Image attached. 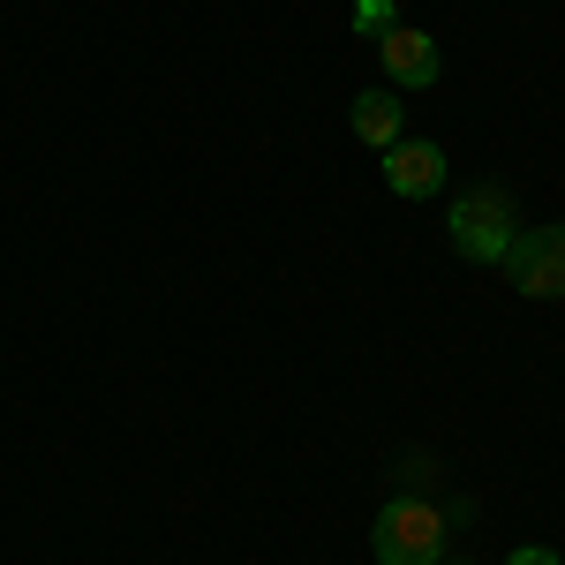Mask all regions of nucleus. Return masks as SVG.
<instances>
[{
  "label": "nucleus",
  "instance_id": "20e7f679",
  "mask_svg": "<svg viewBox=\"0 0 565 565\" xmlns=\"http://www.w3.org/2000/svg\"><path fill=\"white\" fill-rule=\"evenodd\" d=\"M377 61H385V76H392V90H430L437 84V39L430 31H407V23H392L385 39H377Z\"/></svg>",
  "mask_w": 565,
  "mask_h": 565
},
{
  "label": "nucleus",
  "instance_id": "f257e3e1",
  "mask_svg": "<svg viewBox=\"0 0 565 565\" xmlns=\"http://www.w3.org/2000/svg\"><path fill=\"white\" fill-rule=\"evenodd\" d=\"M513 234H521V204H513V189H498V181H482V189H468V196L452 204V249L468 264H505Z\"/></svg>",
  "mask_w": 565,
  "mask_h": 565
},
{
  "label": "nucleus",
  "instance_id": "6e6552de",
  "mask_svg": "<svg viewBox=\"0 0 565 565\" xmlns=\"http://www.w3.org/2000/svg\"><path fill=\"white\" fill-rule=\"evenodd\" d=\"M505 565H558V551H543V543H521V551H513Z\"/></svg>",
  "mask_w": 565,
  "mask_h": 565
},
{
  "label": "nucleus",
  "instance_id": "7ed1b4c3",
  "mask_svg": "<svg viewBox=\"0 0 565 565\" xmlns=\"http://www.w3.org/2000/svg\"><path fill=\"white\" fill-rule=\"evenodd\" d=\"M505 271H513V287L535 295V302L565 295V226H521L513 249H505Z\"/></svg>",
  "mask_w": 565,
  "mask_h": 565
},
{
  "label": "nucleus",
  "instance_id": "0eeeda50",
  "mask_svg": "<svg viewBox=\"0 0 565 565\" xmlns=\"http://www.w3.org/2000/svg\"><path fill=\"white\" fill-rule=\"evenodd\" d=\"M392 23H399V15H392V0H354V31H362V39H385Z\"/></svg>",
  "mask_w": 565,
  "mask_h": 565
},
{
  "label": "nucleus",
  "instance_id": "39448f33",
  "mask_svg": "<svg viewBox=\"0 0 565 565\" xmlns=\"http://www.w3.org/2000/svg\"><path fill=\"white\" fill-rule=\"evenodd\" d=\"M385 181H392V196H437L445 189V151L437 143H392Z\"/></svg>",
  "mask_w": 565,
  "mask_h": 565
},
{
  "label": "nucleus",
  "instance_id": "423d86ee",
  "mask_svg": "<svg viewBox=\"0 0 565 565\" xmlns=\"http://www.w3.org/2000/svg\"><path fill=\"white\" fill-rule=\"evenodd\" d=\"M399 121H407L399 90H362V98H354V136H362V143L392 151V143H399Z\"/></svg>",
  "mask_w": 565,
  "mask_h": 565
},
{
  "label": "nucleus",
  "instance_id": "f03ea898",
  "mask_svg": "<svg viewBox=\"0 0 565 565\" xmlns=\"http://www.w3.org/2000/svg\"><path fill=\"white\" fill-rule=\"evenodd\" d=\"M370 551L377 565H437L445 558V521H437V505L423 498H392L377 527H370Z\"/></svg>",
  "mask_w": 565,
  "mask_h": 565
}]
</instances>
